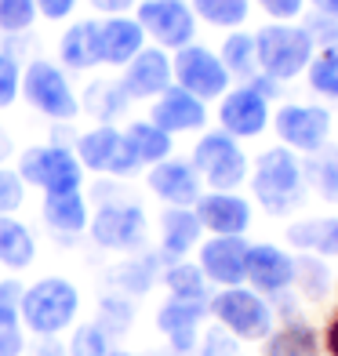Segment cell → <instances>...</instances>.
I'll return each instance as SVG.
<instances>
[{
  "label": "cell",
  "mask_w": 338,
  "mask_h": 356,
  "mask_svg": "<svg viewBox=\"0 0 338 356\" xmlns=\"http://www.w3.org/2000/svg\"><path fill=\"white\" fill-rule=\"evenodd\" d=\"M251 197L266 215L284 218L305 200V171H302V156L291 153L287 145H269L251 160V175H248Z\"/></svg>",
  "instance_id": "cell-1"
},
{
  "label": "cell",
  "mask_w": 338,
  "mask_h": 356,
  "mask_svg": "<svg viewBox=\"0 0 338 356\" xmlns=\"http://www.w3.org/2000/svg\"><path fill=\"white\" fill-rule=\"evenodd\" d=\"M80 316V287L70 277H40L22 291L19 323L33 338L66 334Z\"/></svg>",
  "instance_id": "cell-2"
},
{
  "label": "cell",
  "mask_w": 338,
  "mask_h": 356,
  "mask_svg": "<svg viewBox=\"0 0 338 356\" xmlns=\"http://www.w3.org/2000/svg\"><path fill=\"white\" fill-rule=\"evenodd\" d=\"M207 316L215 320L230 338L240 342H262V338L277 327V309L273 302L262 298L251 287H218L207 298Z\"/></svg>",
  "instance_id": "cell-3"
},
{
  "label": "cell",
  "mask_w": 338,
  "mask_h": 356,
  "mask_svg": "<svg viewBox=\"0 0 338 356\" xmlns=\"http://www.w3.org/2000/svg\"><path fill=\"white\" fill-rule=\"evenodd\" d=\"M189 164L197 171L200 186H207L211 193H236L251 175V160L244 145L225 131H200V138L193 142Z\"/></svg>",
  "instance_id": "cell-4"
},
{
  "label": "cell",
  "mask_w": 338,
  "mask_h": 356,
  "mask_svg": "<svg viewBox=\"0 0 338 356\" xmlns=\"http://www.w3.org/2000/svg\"><path fill=\"white\" fill-rule=\"evenodd\" d=\"M313 40L305 37L298 22H269L255 33V55H259V73L287 84L295 76H305V66L313 58Z\"/></svg>",
  "instance_id": "cell-5"
},
{
  "label": "cell",
  "mask_w": 338,
  "mask_h": 356,
  "mask_svg": "<svg viewBox=\"0 0 338 356\" xmlns=\"http://www.w3.org/2000/svg\"><path fill=\"white\" fill-rule=\"evenodd\" d=\"M22 99L55 124H73L80 117V99L70 76L51 58H33L22 66Z\"/></svg>",
  "instance_id": "cell-6"
},
{
  "label": "cell",
  "mask_w": 338,
  "mask_h": 356,
  "mask_svg": "<svg viewBox=\"0 0 338 356\" xmlns=\"http://www.w3.org/2000/svg\"><path fill=\"white\" fill-rule=\"evenodd\" d=\"M15 171L26 182V189L33 186L40 193H73V189H84V178H88L73 145H55V142L22 149L19 160H15Z\"/></svg>",
  "instance_id": "cell-7"
},
{
  "label": "cell",
  "mask_w": 338,
  "mask_h": 356,
  "mask_svg": "<svg viewBox=\"0 0 338 356\" xmlns=\"http://www.w3.org/2000/svg\"><path fill=\"white\" fill-rule=\"evenodd\" d=\"M73 153L80 160V168L88 175H102V178H135L142 171L138 156L131 153L124 131L117 124H95L88 131H80L73 138Z\"/></svg>",
  "instance_id": "cell-8"
},
{
  "label": "cell",
  "mask_w": 338,
  "mask_h": 356,
  "mask_svg": "<svg viewBox=\"0 0 338 356\" xmlns=\"http://www.w3.org/2000/svg\"><path fill=\"white\" fill-rule=\"evenodd\" d=\"M88 236L102 251H138L146 240V211L127 197L102 200L88 218Z\"/></svg>",
  "instance_id": "cell-9"
},
{
  "label": "cell",
  "mask_w": 338,
  "mask_h": 356,
  "mask_svg": "<svg viewBox=\"0 0 338 356\" xmlns=\"http://www.w3.org/2000/svg\"><path fill=\"white\" fill-rule=\"evenodd\" d=\"M273 135L280 138L298 156H313L324 145H331V109L324 106H309V102H284L273 113Z\"/></svg>",
  "instance_id": "cell-10"
},
{
  "label": "cell",
  "mask_w": 338,
  "mask_h": 356,
  "mask_svg": "<svg viewBox=\"0 0 338 356\" xmlns=\"http://www.w3.org/2000/svg\"><path fill=\"white\" fill-rule=\"evenodd\" d=\"M171 80H175V88L189 91L200 102H218L233 84L218 51H211L204 44H186L171 55Z\"/></svg>",
  "instance_id": "cell-11"
},
{
  "label": "cell",
  "mask_w": 338,
  "mask_h": 356,
  "mask_svg": "<svg viewBox=\"0 0 338 356\" xmlns=\"http://www.w3.org/2000/svg\"><path fill=\"white\" fill-rule=\"evenodd\" d=\"M135 22L153 40V47H164V51H179L186 44H197L200 22L193 15L189 0H138Z\"/></svg>",
  "instance_id": "cell-12"
},
{
  "label": "cell",
  "mask_w": 338,
  "mask_h": 356,
  "mask_svg": "<svg viewBox=\"0 0 338 356\" xmlns=\"http://www.w3.org/2000/svg\"><path fill=\"white\" fill-rule=\"evenodd\" d=\"M215 117H218V131L240 142V138H259L273 120V109L262 91H255L251 84H236L218 99Z\"/></svg>",
  "instance_id": "cell-13"
},
{
  "label": "cell",
  "mask_w": 338,
  "mask_h": 356,
  "mask_svg": "<svg viewBox=\"0 0 338 356\" xmlns=\"http://www.w3.org/2000/svg\"><path fill=\"white\" fill-rule=\"evenodd\" d=\"M248 240L244 236H204L197 254V266L204 273V280L218 287H244V273H248Z\"/></svg>",
  "instance_id": "cell-14"
},
{
  "label": "cell",
  "mask_w": 338,
  "mask_h": 356,
  "mask_svg": "<svg viewBox=\"0 0 338 356\" xmlns=\"http://www.w3.org/2000/svg\"><path fill=\"white\" fill-rule=\"evenodd\" d=\"M244 287L259 291L262 298H280L295 287V254H287L280 244H251L248 248V273H244Z\"/></svg>",
  "instance_id": "cell-15"
},
{
  "label": "cell",
  "mask_w": 338,
  "mask_h": 356,
  "mask_svg": "<svg viewBox=\"0 0 338 356\" xmlns=\"http://www.w3.org/2000/svg\"><path fill=\"white\" fill-rule=\"evenodd\" d=\"M200 229L207 236H248L251 222H255V207L248 197L240 193H200V200L193 204Z\"/></svg>",
  "instance_id": "cell-16"
},
{
  "label": "cell",
  "mask_w": 338,
  "mask_h": 356,
  "mask_svg": "<svg viewBox=\"0 0 338 356\" xmlns=\"http://www.w3.org/2000/svg\"><path fill=\"white\" fill-rule=\"evenodd\" d=\"M175 84L171 80V55L164 47H142V51L120 70V88L127 102H153Z\"/></svg>",
  "instance_id": "cell-17"
},
{
  "label": "cell",
  "mask_w": 338,
  "mask_h": 356,
  "mask_svg": "<svg viewBox=\"0 0 338 356\" xmlns=\"http://www.w3.org/2000/svg\"><path fill=\"white\" fill-rule=\"evenodd\" d=\"M146 186H150L153 197L168 207H193L204 193L197 171H193V164L182 156H168V160H160V164H153L146 171Z\"/></svg>",
  "instance_id": "cell-18"
},
{
  "label": "cell",
  "mask_w": 338,
  "mask_h": 356,
  "mask_svg": "<svg viewBox=\"0 0 338 356\" xmlns=\"http://www.w3.org/2000/svg\"><path fill=\"white\" fill-rule=\"evenodd\" d=\"M150 120L160 127V131H168L171 138L175 135H189V131H207V102L193 99L189 91L171 84L164 95L153 99Z\"/></svg>",
  "instance_id": "cell-19"
},
{
  "label": "cell",
  "mask_w": 338,
  "mask_h": 356,
  "mask_svg": "<svg viewBox=\"0 0 338 356\" xmlns=\"http://www.w3.org/2000/svg\"><path fill=\"white\" fill-rule=\"evenodd\" d=\"M204 316H207V305L168 298V302L156 309V331L168 338V346L179 353V356H189V353H197Z\"/></svg>",
  "instance_id": "cell-20"
},
{
  "label": "cell",
  "mask_w": 338,
  "mask_h": 356,
  "mask_svg": "<svg viewBox=\"0 0 338 356\" xmlns=\"http://www.w3.org/2000/svg\"><path fill=\"white\" fill-rule=\"evenodd\" d=\"M99 47H102V66L124 70L146 47V33L135 22V15H113V19H99Z\"/></svg>",
  "instance_id": "cell-21"
},
{
  "label": "cell",
  "mask_w": 338,
  "mask_h": 356,
  "mask_svg": "<svg viewBox=\"0 0 338 356\" xmlns=\"http://www.w3.org/2000/svg\"><path fill=\"white\" fill-rule=\"evenodd\" d=\"M58 66L73 70V73H88V70L102 66L99 19H80L66 26V33L58 37Z\"/></svg>",
  "instance_id": "cell-22"
},
{
  "label": "cell",
  "mask_w": 338,
  "mask_h": 356,
  "mask_svg": "<svg viewBox=\"0 0 338 356\" xmlns=\"http://www.w3.org/2000/svg\"><path fill=\"white\" fill-rule=\"evenodd\" d=\"M204 240V229L193 207H164L160 215V258L164 262H182L186 254H193Z\"/></svg>",
  "instance_id": "cell-23"
},
{
  "label": "cell",
  "mask_w": 338,
  "mask_h": 356,
  "mask_svg": "<svg viewBox=\"0 0 338 356\" xmlns=\"http://www.w3.org/2000/svg\"><path fill=\"white\" fill-rule=\"evenodd\" d=\"M40 218H44V225L55 236H80V233H88V200H84V189L44 193Z\"/></svg>",
  "instance_id": "cell-24"
},
{
  "label": "cell",
  "mask_w": 338,
  "mask_h": 356,
  "mask_svg": "<svg viewBox=\"0 0 338 356\" xmlns=\"http://www.w3.org/2000/svg\"><path fill=\"white\" fill-rule=\"evenodd\" d=\"M287 244L302 254L316 258H338V215H320V218H298L287 225Z\"/></svg>",
  "instance_id": "cell-25"
},
{
  "label": "cell",
  "mask_w": 338,
  "mask_h": 356,
  "mask_svg": "<svg viewBox=\"0 0 338 356\" xmlns=\"http://www.w3.org/2000/svg\"><path fill=\"white\" fill-rule=\"evenodd\" d=\"M320 331L309 320H284L262 338V356H320Z\"/></svg>",
  "instance_id": "cell-26"
},
{
  "label": "cell",
  "mask_w": 338,
  "mask_h": 356,
  "mask_svg": "<svg viewBox=\"0 0 338 356\" xmlns=\"http://www.w3.org/2000/svg\"><path fill=\"white\" fill-rule=\"evenodd\" d=\"M37 262V240L29 225L15 215H0V269L26 273Z\"/></svg>",
  "instance_id": "cell-27"
},
{
  "label": "cell",
  "mask_w": 338,
  "mask_h": 356,
  "mask_svg": "<svg viewBox=\"0 0 338 356\" xmlns=\"http://www.w3.org/2000/svg\"><path fill=\"white\" fill-rule=\"evenodd\" d=\"M124 138L131 145V153L138 156L142 168H153L160 160H168L175 153V138L168 131H160V127L146 117V120H131L124 127Z\"/></svg>",
  "instance_id": "cell-28"
},
{
  "label": "cell",
  "mask_w": 338,
  "mask_h": 356,
  "mask_svg": "<svg viewBox=\"0 0 338 356\" xmlns=\"http://www.w3.org/2000/svg\"><path fill=\"white\" fill-rule=\"evenodd\" d=\"M160 284L168 287V298H179V302H197L207 305L211 298V284L204 280V273L197 262H168V269L160 273Z\"/></svg>",
  "instance_id": "cell-29"
},
{
  "label": "cell",
  "mask_w": 338,
  "mask_h": 356,
  "mask_svg": "<svg viewBox=\"0 0 338 356\" xmlns=\"http://www.w3.org/2000/svg\"><path fill=\"white\" fill-rule=\"evenodd\" d=\"M295 287L309 305H324L335 291V273L328 269L324 258L316 254H295Z\"/></svg>",
  "instance_id": "cell-30"
},
{
  "label": "cell",
  "mask_w": 338,
  "mask_h": 356,
  "mask_svg": "<svg viewBox=\"0 0 338 356\" xmlns=\"http://www.w3.org/2000/svg\"><path fill=\"white\" fill-rule=\"evenodd\" d=\"M127 106L131 102H127L120 80H91L84 91V102H80V113L95 117V124H113Z\"/></svg>",
  "instance_id": "cell-31"
},
{
  "label": "cell",
  "mask_w": 338,
  "mask_h": 356,
  "mask_svg": "<svg viewBox=\"0 0 338 356\" xmlns=\"http://www.w3.org/2000/svg\"><path fill=\"white\" fill-rule=\"evenodd\" d=\"M218 58L225 73H230V80H248L259 76V55H255V33H248V29H233L230 37L222 40L218 47Z\"/></svg>",
  "instance_id": "cell-32"
},
{
  "label": "cell",
  "mask_w": 338,
  "mask_h": 356,
  "mask_svg": "<svg viewBox=\"0 0 338 356\" xmlns=\"http://www.w3.org/2000/svg\"><path fill=\"white\" fill-rule=\"evenodd\" d=\"M302 171H305V189H313L320 200L338 207V149L335 145H324L320 153L305 156Z\"/></svg>",
  "instance_id": "cell-33"
},
{
  "label": "cell",
  "mask_w": 338,
  "mask_h": 356,
  "mask_svg": "<svg viewBox=\"0 0 338 356\" xmlns=\"http://www.w3.org/2000/svg\"><path fill=\"white\" fill-rule=\"evenodd\" d=\"M197 22L215 26V29H244L248 15H251V0H189Z\"/></svg>",
  "instance_id": "cell-34"
},
{
  "label": "cell",
  "mask_w": 338,
  "mask_h": 356,
  "mask_svg": "<svg viewBox=\"0 0 338 356\" xmlns=\"http://www.w3.org/2000/svg\"><path fill=\"white\" fill-rule=\"evenodd\" d=\"M305 84L313 95L328 102H338V44L331 47H316L309 66H305Z\"/></svg>",
  "instance_id": "cell-35"
},
{
  "label": "cell",
  "mask_w": 338,
  "mask_h": 356,
  "mask_svg": "<svg viewBox=\"0 0 338 356\" xmlns=\"http://www.w3.org/2000/svg\"><path fill=\"white\" fill-rule=\"evenodd\" d=\"M156 280V258L146 254H131L127 262H120L113 269V287L117 295H146Z\"/></svg>",
  "instance_id": "cell-36"
},
{
  "label": "cell",
  "mask_w": 338,
  "mask_h": 356,
  "mask_svg": "<svg viewBox=\"0 0 338 356\" xmlns=\"http://www.w3.org/2000/svg\"><path fill=\"white\" fill-rule=\"evenodd\" d=\"M109 349H113V338L99 323H80L73 338L66 342V356H106Z\"/></svg>",
  "instance_id": "cell-37"
},
{
  "label": "cell",
  "mask_w": 338,
  "mask_h": 356,
  "mask_svg": "<svg viewBox=\"0 0 338 356\" xmlns=\"http://www.w3.org/2000/svg\"><path fill=\"white\" fill-rule=\"evenodd\" d=\"M99 327L109 334V338H120L127 334V327H131V302H127L124 295H109L99 302Z\"/></svg>",
  "instance_id": "cell-38"
},
{
  "label": "cell",
  "mask_w": 338,
  "mask_h": 356,
  "mask_svg": "<svg viewBox=\"0 0 338 356\" xmlns=\"http://www.w3.org/2000/svg\"><path fill=\"white\" fill-rule=\"evenodd\" d=\"M37 22L33 0H0V33H26Z\"/></svg>",
  "instance_id": "cell-39"
},
{
  "label": "cell",
  "mask_w": 338,
  "mask_h": 356,
  "mask_svg": "<svg viewBox=\"0 0 338 356\" xmlns=\"http://www.w3.org/2000/svg\"><path fill=\"white\" fill-rule=\"evenodd\" d=\"M22 99V62L11 51H0V109H11Z\"/></svg>",
  "instance_id": "cell-40"
},
{
  "label": "cell",
  "mask_w": 338,
  "mask_h": 356,
  "mask_svg": "<svg viewBox=\"0 0 338 356\" xmlns=\"http://www.w3.org/2000/svg\"><path fill=\"white\" fill-rule=\"evenodd\" d=\"M22 291H26L22 280H15V277L0 280V327H22V323H19Z\"/></svg>",
  "instance_id": "cell-41"
},
{
  "label": "cell",
  "mask_w": 338,
  "mask_h": 356,
  "mask_svg": "<svg viewBox=\"0 0 338 356\" xmlns=\"http://www.w3.org/2000/svg\"><path fill=\"white\" fill-rule=\"evenodd\" d=\"M26 204V182L15 168H0V215H15Z\"/></svg>",
  "instance_id": "cell-42"
},
{
  "label": "cell",
  "mask_w": 338,
  "mask_h": 356,
  "mask_svg": "<svg viewBox=\"0 0 338 356\" xmlns=\"http://www.w3.org/2000/svg\"><path fill=\"white\" fill-rule=\"evenodd\" d=\"M298 26L305 29V37L313 40V47H331V44H338V22H331V19H324V15H302L298 19Z\"/></svg>",
  "instance_id": "cell-43"
},
{
  "label": "cell",
  "mask_w": 338,
  "mask_h": 356,
  "mask_svg": "<svg viewBox=\"0 0 338 356\" xmlns=\"http://www.w3.org/2000/svg\"><path fill=\"white\" fill-rule=\"evenodd\" d=\"M259 4L273 22H298L305 15V0H251Z\"/></svg>",
  "instance_id": "cell-44"
},
{
  "label": "cell",
  "mask_w": 338,
  "mask_h": 356,
  "mask_svg": "<svg viewBox=\"0 0 338 356\" xmlns=\"http://www.w3.org/2000/svg\"><path fill=\"white\" fill-rule=\"evenodd\" d=\"M197 353L200 356H233L236 353V342L222 327H211V331H204V338L197 342Z\"/></svg>",
  "instance_id": "cell-45"
},
{
  "label": "cell",
  "mask_w": 338,
  "mask_h": 356,
  "mask_svg": "<svg viewBox=\"0 0 338 356\" xmlns=\"http://www.w3.org/2000/svg\"><path fill=\"white\" fill-rule=\"evenodd\" d=\"M33 8H37V19L62 22V19H70V15L77 11V0H33Z\"/></svg>",
  "instance_id": "cell-46"
},
{
  "label": "cell",
  "mask_w": 338,
  "mask_h": 356,
  "mask_svg": "<svg viewBox=\"0 0 338 356\" xmlns=\"http://www.w3.org/2000/svg\"><path fill=\"white\" fill-rule=\"evenodd\" d=\"M22 353H26V331L0 327V356H22Z\"/></svg>",
  "instance_id": "cell-47"
},
{
  "label": "cell",
  "mask_w": 338,
  "mask_h": 356,
  "mask_svg": "<svg viewBox=\"0 0 338 356\" xmlns=\"http://www.w3.org/2000/svg\"><path fill=\"white\" fill-rule=\"evenodd\" d=\"M320 346L328 356H338V305L331 309V316L324 320V331H320Z\"/></svg>",
  "instance_id": "cell-48"
},
{
  "label": "cell",
  "mask_w": 338,
  "mask_h": 356,
  "mask_svg": "<svg viewBox=\"0 0 338 356\" xmlns=\"http://www.w3.org/2000/svg\"><path fill=\"white\" fill-rule=\"evenodd\" d=\"M88 4L99 11V15H106V19H113V15H127V11H135V4L138 0H88Z\"/></svg>",
  "instance_id": "cell-49"
},
{
  "label": "cell",
  "mask_w": 338,
  "mask_h": 356,
  "mask_svg": "<svg viewBox=\"0 0 338 356\" xmlns=\"http://www.w3.org/2000/svg\"><path fill=\"white\" fill-rule=\"evenodd\" d=\"M316 15H324V19H331V22H338V0H305Z\"/></svg>",
  "instance_id": "cell-50"
},
{
  "label": "cell",
  "mask_w": 338,
  "mask_h": 356,
  "mask_svg": "<svg viewBox=\"0 0 338 356\" xmlns=\"http://www.w3.org/2000/svg\"><path fill=\"white\" fill-rule=\"evenodd\" d=\"M33 356H66V349H62L58 342H51V338H40V346Z\"/></svg>",
  "instance_id": "cell-51"
},
{
  "label": "cell",
  "mask_w": 338,
  "mask_h": 356,
  "mask_svg": "<svg viewBox=\"0 0 338 356\" xmlns=\"http://www.w3.org/2000/svg\"><path fill=\"white\" fill-rule=\"evenodd\" d=\"M15 153V142H11V135L4 131V127H0V168L8 164V156Z\"/></svg>",
  "instance_id": "cell-52"
},
{
  "label": "cell",
  "mask_w": 338,
  "mask_h": 356,
  "mask_svg": "<svg viewBox=\"0 0 338 356\" xmlns=\"http://www.w3.org/2000/svg\"><path fill=\"white\" fill-rule=\"evenodd\" d=\"M106 356H138V353H131V349H117V346H113Z\"/></svg>",
  "instance_id": "cell-53"
},
{
  "label": "cell",
  "mask_w": 338,
  "mask_h": 356,
  "mask_svg": "<svg viewBox=\"0 0 338 356\" xmlns=\"http://www.w3.org/2000/svg\"><path fill=\"white\" fill-rule=\"evenodd\" d=\"M335 291H338V273H335Z\"/></svg>",
  "instance_id": "cell-54"
}]
</instances>
